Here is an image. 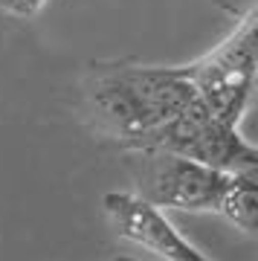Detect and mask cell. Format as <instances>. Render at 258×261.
Returning <instances> with one entry per match:
<instances>
[{"mask_svg":"<svg viewBox=\"0 0 258 261\" xmlns=\"http://www.w3.org/2000/svg\"><path fill=\"white\" fill-rule=\"evenodd\" d=\"M84 113L96 134L128 148L197 102L183 67L93 61L82 79Z\"/></svg>","mask_w":258,"mask_h":261,"instance_id":"cell-1","label":"cell"},{"mask_svg":"<svg viewBox=\"0 0 258 261\" xmlns=\"http://www.w3.org/2000/svg\"><path fill=\"white\" fill-rule=\"evenodd\" d=\"M258 12L238 18L235 29L206 56L192 64H180L192 82L194 96L206 111L223 122L241 125L252 105L258 82Z\"/></svg>","mask_w":258,"mask_h":261,"instance_id":"cell-2","label":"cell"},{"mask_svg":"<svg viewBox=\"0 0 258 261\" xmlns=\"http://www.w3.org/2000/svg\"><path fill=\"white\" fill-rule=\"evenodd\" d=\"M125 151H174L192 157L218 171H258V151L244 140L238 125L223 122L206 111L200 102L163 122L151 134L131 142Z\"/></svg>","mask_w":258,"mask_h":261,"instance_id":"cell-3","label":"cell"},{"mask_svg":"<svg viewBox=\"0 0 258 261\" xmlns=\"http://www.w3.org/2000/svg\"><path fill=\"white\" fill-rule=\"evenodd\" d=\"M137 157L139 197L160 209L180 212H215L229 171H218L174 151H128Z\"/></svg>","mask_w":258,"mask_h":261,"instance_id":"cell-4","label":"cell"},{"mask_svg":"<svg viewBox=\"0 0 258 261\" xmlns=\"http://www.w3.org/2000/svg\"><path fill=\"white\" fill-rule=\"evenodd\" d=\"M101 209L119 238L137 247H145L160 258L209 261L194 244H189V238L180 235V229L163 215V209L148 203L145 197L134 195V192H108L101 197Z\"/></svg>","mask_w":258,"mask_h":261,"instance_id":"cell-5","label":"cell"},{"mask_svg":"<svg viewBox=\"0 0 258 261\" xmlns=\"http://www.w3.org/2000/svg\"><path fill=\"white\" fill-rule=\"evenodd\" d=\"M218 215H223L235 229L255 235L258 226V171H235L218 200Z\"/></svg>","mask_w":258,"mask_h":261,"instance_id":"cell-6","label":"cell"},{"mask_svg":"<svg viewBox=\"0 0 258 261\" xmlns=\"http://www.w3.org/2000/svg\"><path fill=\"white\" fill-rule=\"evenodd\" d=\"M49 0H0V9L15 18H35Z\"/></svg>","mask_w":258,"mask_h":261,"instance_id":"cell-7","label":"cell"},{"mask_svg":"<svg viewBox=\"0 0 258 261\" xmlns=\"http://www.w3.org/2000/svg\"><path fill=\"white\" fill-rule=\"evenodd\" d=\"M215 6L232 18H247V15L258 12V0H215Z\"/></svg>","mask_w":258,"mask_h":261,"instance_id":"cell-8","label":"cell"},{"mask_svg":"<svg viewBox=\"0 0 258 261\" xmlns=\"http://www.w3.org/2000/svg\"><path fill=\"white\" fill-rule=\"evenodd\" d=\"M111 261H131V258H111Z\"/></svg>","mask_w":258,"mask_h":261,"instance_id":"cell-9","label":"cell"}]
</instances>
